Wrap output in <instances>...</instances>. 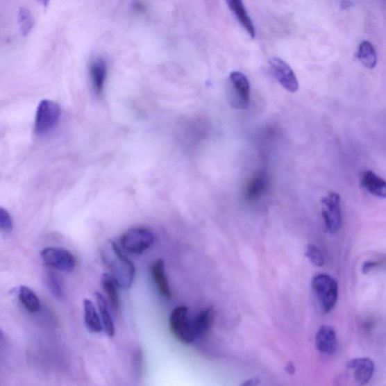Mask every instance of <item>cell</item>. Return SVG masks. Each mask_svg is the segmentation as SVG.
Masks as SVG:
<instances>
[{
  "label": "cell",
  "mask_w": 386,
  "mask_h": 386,
  "mask_svg": "<svg viewBox=\"0 0 386 386\" xmlns=\"http://www.w3.org/2000/svg\"><path fill=\"white\" fill-rule=\"evenodd\" d=\"M102 260L110 271V275L119 287L128 289L133 285L135 276V267L112 240L104 243L101 250Z\"/></svg>",
  "instance_id": "6da1fadb"
},
{
  "label": "cell",
  "mask_w": 386,
  "mask_h": 386,
  "mask_svg": "<svg viewBox=\"0 0 386 386\" xmlns=\"http://www.w3.org/2000/svg\"><path fill=\"white\" fill-rule=\"evenodd\" d=\"M312 289L324 312H331L338 299L337 280L328 275L319 274L312 279Z\"/></svg>",
  "instance_id": "7a4b0ae2"
},
{
  "label": "cell",
  "mask_w": 386,
  "mask_h": 386,
  "mask_svg": "<svg viewBox=\"0 0 386 386\" xmlns=\"http://www.w3.org/2000/svg\"><path fill=\"white\" fill-rule=\"evenodd\" d=\"M155 242L153 232L147 228L135 227L122 234L120 244L122 249L133 254H142L150 249Z\"/></svg>",
  "instance_id": "3957f363"
},
{
  "label": "cell",
  "mask_w": 386,
  "mask_h": 386,
  "mask_svg": "<svg viewBox=\"0 0 386 386\" xmlns=\"http://www.w3.org/2000/svg\"><path fill=\"white\" fill-rule=\"evenodd\" d=\"M60 118V108L58 103L50 100L42 101L35 119V131L39 135H47L58 125Z\"/></svg>",
  "instance_id": "277c9868"
},
{
  "label": "cell",
  "mask_w": 386,
  "mask_h": 386,
  "mask_svg": "<svg viewBox=\"0 0 386 386\" xmlns=\"http://www.w3.org/2000/svg\"><path fill=\"white\" fill-rule=\"evenodd\" d=\"M170 328L174 337L183 344H190L195 340L189 319L188 307L180 305L172 311L170 317Z\"/></svg>",
  "instance_id": "5b68a950"
},
{
  "label": "cell",
  "mask_w": 386,
  "mask_h": 386,
  "mask_svg": "<svg viewBox=\"0 0 386 386\" xmlns=\"http://www.w3.org/2000/svg\"><path fill=\"white\" fill-rule=\"evenodd\" d=\"M230 103L236 110H246L250 103V84L246 76L239 72L230 75Z\"/></svg>",
  "instance_id": "8992f818"
},
{
  "label": "cell",
  "mask_w": 386,
  "mask_h": 386,
  "mask_svg": "<svg viewBox=\"0 0 386 386\" xmlns=\"http://www.w3.org/2000/svg\"><path fill=\"white\" fill-rule=\"evenodd\" d=\"M324 225L330 233H335L342 225L341 199L338 193L331 192L321 200Z\"/></svg>",
  "instance_id": "52a82bcc"
},
{
  "label": "cell",
  "mask_w": 386,
  "mask_h": 386,
  "mask_svg": "<svg viewBox=\"0 0 386 386\" xmlns=\"http://www.w3.org/2000/svg\"><path fill=\"white\" fill-rule=\"evenodd\" d=\"M269 66L271 74L285 90L291 93H296L299 90L296 76L285 60L277 57L271 58L269 60Z\"/></svg>",
  "instance_id": "ba28073f"
},
{
  "label": "cell",
  "mask_w": 386,
  "mask_h": 386,
  "mask_svg": "<svg viewBox=\"0 0 386 386\" xmlns=\"http://www.w3.org/2000/svg\"><path fill=\"white\" fill-rule=\"evenodd\" d=\"M41 257L46 265L65 271H72L76 266V258L68 250L48 248L41 252Z\"/></svg>",
  "instance_id": "9c48e42d"
},
{
  "label": "cell",
  "mask_w": 386,
  "mask_h": 386,
  "mask_svg": "<svg viewBox=\"0 0 386 386\" xmlns=\"http://www.w3.org/2000/svg\"><path fill=\"white\" fill-rule=\"evenodd\" d=\"M346 367L353 373L354 380L360 385L370 382L374 374V364L370 358H360L350 360Z\"/></svg>",
  "instance_id": "30bf717a"
},
{
  "label": "cell",
  "mask_w": 386,
  "mask_h": 386,
  "mask_svg": "<svg viewBox=\"0 0 386 386\" xmlns=\"http://www.w3.org/2000/svg\"><path fill=\"white\" fill-rule=\"evenodd\" d=\"M315 344L320 353L332 355L337 347V335L335 329L330 326H321L315 337Z\"/></svg>",
  "instance_id": "8fae6325"
},
{
  "label": "cell",
  "mask_w": 386,
  "mask_h": 386,
  "mask_svg": "<svg viewBox=\"0 0 386 386\" xmlns=\"http://www.w3.org/2000/svg\"><path fill=\"white\" fill-rule=\"evenodd\" d=\"M224 1L244 31L249 33L252 39L255 38V28H254L253 23L244 7L242 0H224Z\"/></svg>",
  "instance_id": "7c38bea8"
},
{
  "label": "cell",
  "mask_w": 386,
  "mask_h": 386,
  "mask_svg": "<svg viewBox=\"0 0 386 386\" xmlns=\"http://www.w3.org/2000/svg\"><path fill=\"white\" fill-rule=\"evenodd\" d=\"M362 187L371 195L381 199L386 196V182L372 171H364L361 178Z\"/></svg>",
  "instance_id": "4fadbf2b"
},
{
  "label": "cell",
  "mask_w": 386,
  "mask_h": 386,
  "mask_svg": "<svg viewBox=\"0 0 386 386\" xmlns=\"http://www.w3.org/2000/svg\"><path fill=\"white\" fill-rule=\"evenodd\" d=\"M108 75V65L104 59L99 58L93 61L90 67V76L94 92L100 94L104 89Z\"/></svg>",
  "instance_id": "5bb4252c"
},
{
  "label": "cell",
  "mask_w": 386,
  "mask_h": 386,
  "mask_svg": "<svg viewBox=\"0 0 386 386\" xmlns=\"http://www.w3.org/2000/svg\"><path fill=\"white\" fill-rule=\"evenodd\" d=\"M214 320V310L209 307L201 311L197 317L191 321L192 330L195 338L204 337L212 328Z\"/></svg>",
  "instance_id": "9a60e30c"
},
{
  "label": "cell",
  "mask_w": 386,
  "mask_h": 386,
  "mask_svg": "<svg viewBox=\"0 0 386 386\" xmlns=\"http://www.w3.org/2000/svg\"><path fill=\"white\" fill-rule=\"evenodd\" d=\"M152 276L160 294L165 298L171 297V291L165 271V262L158 260L152 267Z\"/></svg>",
  "instance_id": "2e32d148"
},
{
  "label": "cell",
  "mask_w": 386,
  "mask_h": 386,
  "mask_svg": "<svg viewBox=\"0 0 386 386\" xmlns=\"http://www.w3.org/2000/svg\"><path fill=\"white\" fill-rule=\"evenodd\" d=\"M94 296L101 313L103 328L109 337H113L115 335L116 329L111 317L108 303L99 292H96Z\"/></svg>",
  "instance_id": "e0dca14e"
},
{
  "label": "cell",
  "mask_w": 386,
  "mask_h": 386,
  "mask_svg": "<svg viewBox=\"0 0 386 386\" xmlns=\"http://www.w3.org/2000/svg\"><path fill=\"white\" fill-rule=\"evenodd\" d=\"M84 320L87 330L94 333L103 330L101 320L92 301L85 299L83 301Z\"/></svg>",
  "instance_id": "ac0fdd59"
},
{
  "label": "cell",
  "mask_w": 386,
  "mask_h": 386,
  "mask_svg": "<svg viewBox=\"0 0 386 386\" xmlns=\"http://www.w3.org/2000/svg\"><path fill=\"white\" fill-rule=\"evenodd\" d=\"M267 188V180L265 175L258 174L249 183L245 190V198L249 201H255L265 194Z\"/></svg>",
  "instance_id": "d6986e66"
},
{
  "label": "cell",
  "mask_w": 386,
  "mask_h": 386,
  "mask_svg": "<svg viewBox=\"0 0 386 386\" xmlns=\"http://www.w3.org/2000/svg\"><path fill=\"white\" fill-rule=\"evenodd\" d=\"M101 284L112 309L118 311L119 309V287L115 280L110 274H104L101 276Z\"/></svg>",
  "instance_id": "ffe728a7"
},
{
  "label": "cell",
  "mask_w": 386,
  "mask_h": 386,
  "mask_svg": "<svg viewBox=\"0 0 386 386\" xmlns=\"http://www.w3.org/2000/svg\"><path fill=\"white\" fill-rule=\"evenodd\" d=\"M357 57L368 69H374L377 65L376 51L369 41H363L360 44Z\"/></svg>",
  "instance_id": "44dd1931"
},
{
  "label": "cell",
  "mask_w": 386,
  "mask_h": 386,
  "mask_svg": "<svg viewBox=\"0 0 386 386\" xmlns=\"http://www.w3.org/2000/svg\"><path fill=\"white\" fill-rule=\"evenodd\" d=\"M19 297L21 303L28 311L36 312L40 310L41 304L39 298L29 287L21 286Z\"/></svg>",
  "instance_id": "7402d4cb"
},
{
  "label": "cell",
  "mask_w": 386,
  "mask_h": 386,
  "mask_svg": "<svg viewBox=\"0 0 386 386\" xmlns=\"http://www.w3.org/2000/svg\"><path fill=\"white\" fill-rule=\"evenodd\" d=\"M19 24L23 37H27L34 27L35 19L28 8H21L19 12Z\"/></svg>",
  "instance_id": "603a6c76"
},
{
  "label": "cell",
  "mask_w": 386,
  "mask_h": 386,
  "mask_svg": "<svg viewBox=\"0 0 386 386\" xmlns=\"http://www.w3.org/2000/svg\"><path fill=\"white\" fill-rule=\"evenodd\" d=\"M305 255L313 265L318 267H323L326 263L321 251L314 244H309L306 245Z\"/></svg>",
  "instance_id": "cb8c5ba5"
},
{
  "label": "cell",
  "mask_w": 386,
  "mask_h": 386,
  "mask_svg": "<svg viewBox=\"0 0 386 386\" xmlns=\"http://www.w3.org/2000/svg\"><path fill=\"white\" fill-rule=\"evenodd\" d=\"M13 228L12 218L10 213L3 208H0V230L10 232Z\"/></svg>",
  "instance_id": "d4e9b609"
},
{
  "label": "cell",
  "mask_w": 386,
  "mask_h": 386,
  "mask_svg": "<svg viewBox=\"0 0 386 386\" xmlns=\"http://www.w3.org/2000/svg\"><path fill=\"white\" fill-rule=\"evenodd\" d=\"M48 285L50 288V291L56 297H60L62 296V288H61V285L59 282V279L56 274L49 273L48 275Z\"/></svg>",
  "instance_id": "484cf974"
},
{
  "label": "cell",
  "mask_w": 386,
  "mask_h": 386,
  "mask_svg": "<svg viewBox=\"0 0 386 386\" xmlns=\"http://www.w3.org/2000/svg\"><path fill=\"white\" fill-rule=\"evenodd\" d=\"M379 265V263L374 261H367L364 263L362 267V271L364 274H367L370 273V271Z\"/></svg>",
  "instance_id": "4316f807"
},
{
  "label": "cell",
  "mask_w": 386,
  "mask_h": 386,
  "mask_svg": "<svg viewBox=\"0 0 386 386\" xmlns=\"http://www.w3.org/2000/svg\"><path fill=\"white\" fill-rule=\"evenodd\" d=\"M285 371L290 375H294L296 372V368L294 364L289 362L285 367Z\"/></svg>",
  "instance_id": "83f0119b"
},
{
  "label": "cell",
  "mask_w": 386,
  "mask_h": 386,
  "mask_svg": "<svg viewBox=\"0 0 386 386\" xmlns=\"http://www.w3.org/2000/svg\"><path fill=\"white\" fill-rule=\"evenodd\" d=\"M259 383H260V380L258 378H253L245 381L242 385L245 386H249V385L253 386V385H257Z\"/></svg>",
  "instance_id": "f1b7e54d"
},
{
  "label": "cell",
  "mask_w": 386,
  "mask_h": 386,
  "mask_svg": "<svg viewBox=\"0 0 386 386\" xmlns=\"http://www.w3.org/2000/svg\"><path fill=\"white\" fill-rule=\"evenodd\" d=\"M38 1L45 7H47L49 5L50 0H38Z\"/></svg>",
  "instance_id": "f546056e"
},
{
  "label": "cell",
  "mask_w": 386,
  "mask_h": 386,
  "mask_svg": "<svg viewBox=\"0 0 386 386\" xmlns=\"http://www.w3.org/2000/svg\"><path fill=\"white\" fill-rule=\"evenodd\" d=\"M2 337H3V333L1 330H0V338H1Z\"/></svg>",
  "instance_id": "4dcf8cb0"
}]
</instances>
